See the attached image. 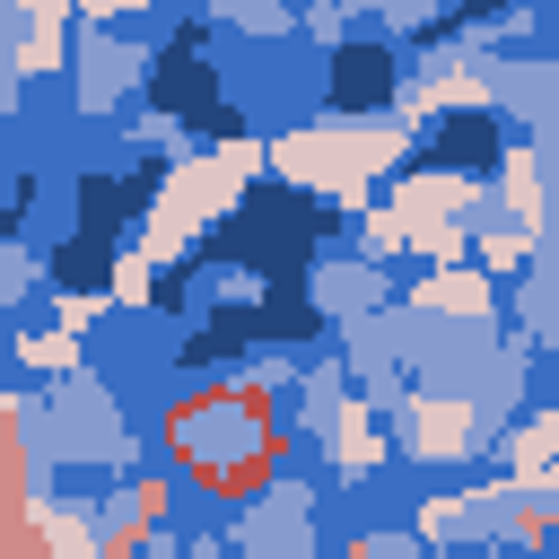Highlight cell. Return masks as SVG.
<instances>
[{"label": "cell", "instance_id": "3", "mask_svg": "<svg viewBox=\"0 0 559 559\" xmlns=\"http://www.w3.org/2000/svg\"><path fill=\"white\" fill-rule=\"evenodd\" d=\"M463 9H472V17H480V9H498V0H463Z\"/></svg>", "mask_w": 559, "mask_h": 559}, {"label": "cell", "instance_id": "1", "mask_svg": "<svg viewBox=\"0 0 559 559\" xmlns=\"http://www.w3.org/2000/svg\"><path fill=\"white\" fill-rule=\"evenodd\" d=\"M384 96H393V52L341 44V52H332V105H341V114H376Z\"/></svg>", "mask_w": 559, "mask_h": 559}, {"label": "cell", "instance_id": "2", "mask_svg": "<svg viewBox=\"0 0 559 559\" xmlns=\"http://www.w3.org/2000/svg\"><path fill=\"white\" fill-rule=\"evenodd\" d=\"M498 157V122L489 114H454L428 148H419V166H489Z\"/></svg>", "mask_w": 559, "mask_h": 559}]
</instances>
